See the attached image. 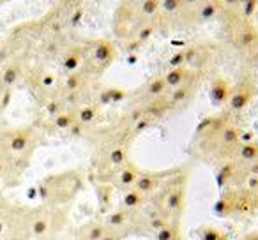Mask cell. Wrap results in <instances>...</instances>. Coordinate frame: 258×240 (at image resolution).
<instances>
[{
  "instance_id": "cell-13",
  "label": "cell",
  "mask_w": 258,
  "mask_h": 240,
  "mask_svg": "<svg viewBox=\"0 0 258 240\" xmlns=\"http://www.w3.org/2000/svg\"><path fill=\"white\" fill-rule=\"evenodd\" d=\"M13 175H22V170L0 150V180H11Z\"/></svg>"
},
{
  "instance_id": "cell-14",
  "label": "cell",
  "mask_w": 258,
  "mask_h": 240,
  "mask_svg": "<svg viewBox=\"0 0 258 240\" xmlns=\"http://www.w3.org/2000/svg\"><path fill=\"white\" fill-rule=\"evenodd\" d=\"M11 207H13L11 201H8L4 196H0V240H4L6 222H8V215H9Z\"/></svg>"
},
{
  "instance_id": "cell-16",
  "label": "cell",
  "mask_w": 258,
  "mask_h": 240,
  "mask_svg": "<svg viewBox=\"0 0 258 240\" xmlns=\"http://www.w3.org/2000/svg\"><path fill=\"white\" fill-rule=\"evenodd\" d=\"M71 122H73V118L69 117V115H58V117L55 118V124H57L58 127H68V126H71Z\"/></svg>"
},
{
  "instance_id": "cell-4",
  "label": "cell",
  "mask_w": 258,
  "mask_h": 240,
  "mask_svg": "<svg viewBox=\"0 0 258 240\" xmlns=\"http://www.w3.org/2000/svg\"><path fill=\"white\" fill-rule=\"evenodd\" d=\"M71 207H30V240H58L69 222Z\"/></svg>"
},
{
  "instance_id": "cell-5",
  "label": "cell",
  "mask_w": 258,
  "mask_h": 240,
  "mask_svg": "<svg viewBox=\"0 0 258 240\" xmlns=\"http://www.w3.org/2000/svg\"><path fill=\"white\" fill-rule=\"evenodd\" d=\"M214 212L219 217L233 221L253 217L258 214V194L247 187L221 189L214 203Z\"/></svg>"
},
{
  "instance_id": "cell-17",
  "label": "cell",
  "mask_w": 258,
  "mask_h": 240,
  "mask_svg": "<svg viewBox=\"0 0 258 240\" xmlns=\"http://www.w3.org/2000/svg\"><path fill=\"white\" fill-rule=\"evenodd\" d=\"M242 240H258V233H249V235H246Z\"/></svg>"
},
{
  "instance_id": "cell-1",
  "label": "cell",
  "mask_w": 258,
  "mask_h": 240,
  "mask_svg": "<svg viewBox=\"0 0 258 240\" xmlns=\"http://www.w3.org/2000/svg\"><path fill=\"white\" fill-rule=\"evenodd\" d=\"M187 182H189L187 172L175 170V173L149 200L145 210L154 222L156 229L163 224L180 226L187 205Z\"/></svg>"
},
{
  "instance_id": "cell-6",
  "label": "cell",
  "mask_w": 258,
  "mask_h": 240,
  "mask_svg": "<svg viewBox=\"0 0 258 240\" xmlns=\"http://www.w3.org/2000/svg\"><path fill=\"white\" fill-rule=\"evenodd\" d=\"M34 141H36V134L32 133V129H13V131H9V133L2 134V138H0V150L4 152L8 157L9 155H16L20 163L27 165V155H29L30 150L34 148Z\"/></svg>"
},
{
  "instance_id": "cell-8",
  "label": "cell",
  "mask_w": 258,
  "mask_h": 240,
  "mask_svg": "<svg viewBox=\"0 0 258 240\" xmlns=\"http://www.w3.org/2000/svg\"><path fill=\"white\" fill-rule=\"evenodd\" d=\"M173 173H175V170H172V172H142L137 184H135L133 187L140 191V193H144L147 198H152L159 191V187H161Z\"/></svg>"
},
{
  "instance_id": "cell-3",
  "label": "cell",
  "mask_w": 258,
  "mask_h": 240,
  "mask_svg": "<svg viewBox=\"0 0 258 240\" xmlns=\"http://www.w3.org/2000/svg\"><path fill=\"white\" fill-rule=\"evenodd\" d=\"M106 226L120 240H127L131 236H154V222L151 221L147 210H127L115 205L113 208L101 215Z\"/></svg>"
},
{
  "instance_id": "cell-12",
  "label": "cell",
  "mask_w": 258,
  "mask_h": 240,
  "mask_svg": "<svg viewBox=\"0 0 258 240\" xmlns=\"http://www.w3.org/2000/svg\"><path fill=\"white\" fill-rule=\"evenodd\" d=\"M154 240H186L182 235V229L180 226H173V224H163L159 226L154 231Z\"/></svg>"
},
{
  "instance_id": "cell-9",
  "label": "cell",
  "mask_w": 258,
  "mask_h": 240,
  "mask_svg": "<svg viewBox=\"0 0 258 240\" xmlns=\"http://www.w3.org/2000/svg\"><path fill=\"white\" fill-rule=\"evenodd\" d=\"M140 170L133 165L131 161H125L120 168L115 172L113 179L110 180V187L115 191V194H120L124 191L131 189L137 184L138 177H140Z\"/></svg>"
},
{
  "instance_id": "cell-10",
  "label": "cell",
  "mask_w": 258,
  "mask_h": 240,
  "mask_svg": "<svg viewBox=\"0 0 258 240\" xmlns=\"http://www.w3.org/2000/svg\"><path fill=\"white\" fill-rule=\"evenodd\" d=\"M149 200H151V198H147L144 193H140L138 189L131 187V189L118 194L117 207L127 208V210H144V208L149 205Z\"/></svg>"
},
{
  "instance_id": "cell-2",
  "label": "cell",
  "mask_w": 258,
  "mask_h": 240,
  "mask_svg": "<svg viewBox=\"0 0 258 240\" xmlns=\"http://www.w3.org/2000/svg\"><path fill=\"white\" fill-rule=\"evenodd\" d=\"M83 177L80 172H62L41 180L37 194L48 207H71L83 191Z\"/></svg>"
},
{
  "instance_id": "cell-7",
  "label": "cell",
  "mask_w": 258,
  "mask_h": 240,
  "mask_svg": "<svg viewBox=\"0 0 258 240\" xmlns=\"http://www.w3.org/2000/svg\"><path fill=\"white\" fill-rule=\"evenodd\" d=\"M4 240H30V207L13 205L6 222Z\"/></svg>"
},
{
  "instance_id": "cell-11",
  "label": "cell",
  "mask_w": 258,
  "mask_h": 240,
  "mask_svg": "<svg viewBox=\"0 0 258 240\" xmlns=\"http://www.w3.org/2000/svg\"><path fill=\"white\" fill-rule=\"evenodd\" d=\"M197 238L198 240H230V235L223 228L205 224V226H198L197 228Z\"/></svg>"
},
{
  "instance_id": "cell-15",
  "label": "cell",
  "mask_w": 258,
  "mask_h": 240,
  "mask_svg": "<svg viewBox=\"0 0 258 240\" xmlns=\"http://www.w3.org/2000/svg\"><path fill=\"white\" fill-rule=\"evenodd\" d=\"M18 78H20V65L11 64L6 67L4 74H2V83H4L6 87H11L18 82Z\"/></svg>"
}]
</instances>
